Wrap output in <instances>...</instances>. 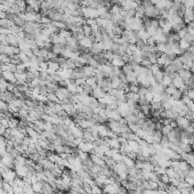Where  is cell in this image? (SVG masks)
Masks as SVG:
<instances>
[{"label":"cell","instance_id":"1","mask_svg":"<svg viewBox=\"0 0 194 194\" xmlns=\"http://www.w3.org/2000/svg\"><path fill=\"white\" fill-rule=\"evenodd\" d=\"M175 121H176L177 127H179V128H181V129H184V130H186L188 127L191 126L190 120H188L185 116H178L176 119H175Z\"/></svg>","mask_w":194,"mask_h":194},{"label":"cell","instance_id":"2","mask_svg":"<svg viewBox=\"0 0 194 194\" xmlns=\"http://www.w3.org/2000/svg\"><path fill=\"white\" fill-rule=\"evenodd\" d=\"M94 39L91 38V37H86L84 36L82 39H80L78 42H79V46L82 48V49H84V50H88V49H90L91 46H93V44H94V41H93Z\"/></svg>","mask_w":194,"mask_h":194},{"label":"cell","instance_id":"3","mask_svg":"<svg viewBox=\"0 0 194 194\" xmlns=\"http://www.w3.org/2000/svg\"><path fill=\"white\" fill-rule=\"evenodd\" d=\"M15 79H16V84H25L30 80L27 78L26 72H15Z\"/></svg>","mask_w":194,"mask_h":194},{"label":"cell","instance_id":"4","mask_svg":"<svg viewBox=\"0 0 194 194\" xmlns=\"http://www.w3.org/2000/svg\"><path fill=\"white\" fill-rule=\"evenodd\" d=\"M47 64H48V69H47V73L48 74H54V73H57L58 70L61 69L59 63L57 61H47Z\"/></svg>","mask_w":194,"mask_h":194},{"label":"cell","instance_id":"5","mask_svg":"<svg viewBox=\"0 0 194 194\" xmlns=\"http://www.w3.org/2000/svg\"><path fill=\"white\" fill-rule=\"evenodd\" d=\"M178 74H179V77L183 79L184 84H187L191 79H193V78H194L192 71H191V70H188V69H183V70H181V71L178 72Z\"/></svg>","mask_w":194,"mask_h":194},{"label":"cell","instance_id":"6","mask_svg":"<svg viewBox=\"0 0 194 194\" xmlns=\"http://www.w3.org/2000/svg\"><path fill=\"white\" fill-rule=\"evenodd\" d=\"M183 17H184V23H188V24L192 23L194 21V10L191 8H186Z\"/></svg>","mask_w":194,"mask_h":194},{"label":"cell","instance_id":"7","mask_svg":"<svg viewBox=\"0 0 194 194\" xmlns=\"http://www.w3.org/2000/svg\"><path fill=\"white\" fill-rule=\"evenodd\" d=\"M1 77L6 80L9 84H16V79H15V73L9 71H4L1 72Z\"/></svg>","mask_w":194,"mask_h":194},{"label":"cell","instance_id":"8","mask_svg":"<svg viewBox=\"0 0 194 194\" xmlns=\"http://www.w3.org/2000/svg\"><path fill=\"white\" fill-rule=\"evenodd\" d=\"M96 70L97 69L93 67V66H90V65H84V66H82V71H84V74L86 78L94 77L95 73H96Z\"/></svg>","mask_w":194,"mask_h":194},{"label":"cell","instance_id":"9","mask_svg":"<svg viewBox=\"0 0 194 194\" xmlns=\"http://www.w3.org/2000/svg\"><path fill=\"white\" fill-rule=\"evenodd\" d=\"M7 39H8V45L13 46V47H19V39L16 34L14 33H10L7 36Z\"/></svg>","mask_w":194,"mask_h":194},{"label":"cell","instance_id":"10","mask_svg":"<svg viewBox=\"0 0 194 194\" xmlns=\"http://www.w3.org/2000/svg\"><path fill=\"white\" fill-rule=\"evenodd\" d=\"M90 50L93 54H95V55H97V54H101V53L103 52V46H102V44L101 42H94L93 44V46H91Z\"/></svg>","mask_w":194,"mask_h":194},{"label":"cell","instance_id":"11","mask_svg":"<svg viewBox=\"0 0 194 194\" xmlns=\"http://www.w3.org/2000/svg\"><path fill=\"white\" fill-rule=\"evenodd\" d=\"M104 191H105L107 194H116L119 192V188H118V186H116L114 184H109V185L105 186Z\"/></svg>","mask_w":194,"mask_h":194},{"label":"cell","instance_id":"12","mask_svg":"<svg viewBox=\"0 0 194 194\" xmlns=\"http://www.w3.org/2000/svg\"><path fill=\"white\" fill-rule=\"evenodd\" d=\"M105 91L101 88V87H97V88H95L94 90H93V97H95V98H97V99H99V98H102V97L105 96Z\"/></svg>","mask_w":194,"mask_h":194},{"label":"cell","instance_id":"13","mask_svg":"<svg viewBox=\"0 0 194 194\" xmlns=\"http://www.w3.org/2000/svg\"><path fill=\"white\" fill-rule=\"evenodd\" d=\"M178 46H179V48H181L183 52H187L188 49H190V47L192 45L188 41H186L185 39H181L179 42H178Z\"/></svg>","mask_w":194,"mask_h":194},{"label":"cell","instance_id":"14","mask_svg":"<svg viewBox=\"0 0 194 194\" xmlns=\"http://www.w3.org/2000/svg\"><path fill=\"white\" fill-rule=\"evenodd\" d=\"M122 13V8L119 6V5H113V6L111 7L110 9V15L111 16H116V15H120V14Z\"/></svg>","mask_w":194,"mask_h":194},{"label":"cell","instance_id":"15","mask_svg":"<svg viewBox=\"0 0 194 194\" xmlns=\"http://www.w3.org/2000/svg\"><path fill=\"white\" fill-rule=\"evenodd\" d=\"M86 84H88V86H90L93 89H95L98 87V84H97V80L95 77H90V78H86Z\"/></svg>","mask_w":194,"mask_h":194},{"label":"cell","instance_id":"16","mask_svg":"<svg viewBox=\"0 0 194 194\" xmlns=\"http://www.w3.org/2000/svg\"><path fill=\"white\" fill-rule=\"evenodd\" d=\"M58 34H59L62 38H64L65 40H67L69 38H71L72 37V32L70 30H67V29H62V30H59Z\"/></svg>","mask_w":194,"mask_h":194},{"label":"cell","instance_id":"17","mask_svg":"<svg viewBox=\"0 0 194 194\" xmlns=\"http://www.w3.org/2000/svg\"><path fill=\"white\" fill-rule=\"evenodd\" d=\"M64 45H53L52 46V52L56 55H61L62 52L64 50Z\"/></svg>","mask_w":194,"mask_h":194},{"label":"cell","instance_id":"18","mask_svg":"<svg viewBox=\"0 0 194 194\" xmlns=\"http://www.w3.org/2000/svg\"><path fill=\"white\" fill-rule=\"evenodd\" d=\"M81 29H82V32H84V34L86 37H90L91 34H93V30H91L90 25H88V24L84 23V24H82Z\"/></svg>","mask_w":194,"mask_h":194},{"label":"cell","instance_id":"19","mask_svg":"<svg viewBox=\"0 0 194 194\" xmlns=\"http://www.w3.org/2000/svg\"><path fill=\"white\" fill-rule=\"evenodd\" d=\"M91 161L94 162L95 164H98V166H101V167H104L105 166V162L101 159V158H98V156H96V155H93L91 156Z\"/></svg>","mask_w":194,"mask_h":194},{"label":"cell","instance_id":"20","mask_svg":"<svg viewBox=\"0 0 194 194\" xmlns=\"http://www.w3.org/2000/svg\"><path fill=\"white\" fill-rule=\"evenodd\" d=\"M17 57H19V62L21 63H27V62H30V58L27 57V55H26L25 53H19V55H17Z\"/></svg>","mask_w":194,"mask_h":194},{"label":"cell","instance_id":"21","mask_svg":"<svg viewBox=\"0 0 194 194\" xmlns=\"http://www.w3.org/2000/svg\"><path fill=\"white\" fill-rule=\"evenodd\" d=\"M181 4L184 5L185 8H191V9L194 8V0H183Z\"/></svg>","mask_w":194,"mask_h":194},{"label":"cell","instance_id":"22","mask_svg":"<svg viewBox=\"0 0 194 194\" xmlns=\"http://www.w3.org/2000/svg\"><path fill=\"white\" fill-rule=\"evenodd\" d=\"M27 69L26 65L24 63H19L16 64V72H25V70Z\"/></svg>","mask_w":194,"mask_h":194},{"label":"cell","instance_id":"23","mask_svg":"<svg viewBox=\"0 0 194 194\" xmlns=\"http://www.w3.org/2000/svg\"><path fill=\"white\" fill-rule=\"evenodd\" d=\"M1 64H2V63H1V62H0V67H1Z\"/></svg>","mask_w":194,"mask_h":194},{"label":"cell","instance_id":"24","mask_svg":"<svg viewBox=\"0 0 194 194\" xmlns=\"http://www.w3.org/2000/svg\"><path fill=\"white\" fill-rule=\"evenodd\" d=\"M25 1H26V0H25Z\"/></svg>","mask_w":194,"mask_h":194}]
</instances>
